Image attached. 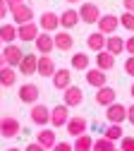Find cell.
I'll use <instances>...</instances> for the list:
<instances>
[{"instance_id": "9", "label": "cell", "mask_w": 134, "mask_h": 151, "mask_svg": "<svg viewBox=\"0 0 134 151\" xmlns=\"http://www.w3.org/2000/svg\"><path fill=\"white\" fill-rule=\"evenodd\" d=\"M36 67H38V53H24V58L19 60V72L24 77H31L36 74Z\"/></svg>"}, {"instance_id": "3", "label": "cell", "mask_w": 134, "mask_h": 151, "mask_svg": "<svg viewBox=\"0 0 134 151\" xmlns=\"http://www.w3.org/2000/svg\"><path fill=\"white\" fill-rule=\"evenodd\" d=\"M101 19V10L96 3H82L79 5V22L84 24H96Z\"/></svg>"}, {"instance_id": "11", "label": "cell", "mask_w": 134, "mask_h": 151, "mask_svg": "<svg viewBox=\"0 0 134 151\" xmlns=\"http://www.w3.org/2000/svg\"><path fill=\"white\" fill-rule=\"evenodd\" d=\"M53 86L57 89V91H65L70 84H72V70H67V67H60V70H55V74H53Z\"/></svg>"}, {"instance_id": "15", "label": "cell", "mask_w": 134, "mask_h": 151, "mask_svg": "<svg viewBox=\"0 0 134 151\" xmlns=\"http://www.w3.org/2000/svg\"><path fill=\"white\" fill-rule=\"evenodd\" d=\"M86 84L93 86V89H101L108 84V77H105V72L98 70V67H89L86 70Z\"/></svg>"}, {"instance_id": "10", "label": "cell", "mask_w": 134, "mask_h": 151, "mask_svg": "<svg viewBox=\"0 0 134 151\" xmlns=\"http://www.w3.org/2000/svg\"><path fill=\"white\" fill-rule=\"evenodd\" d=\"M38 96H41V89H38L36 84H22V86H19V101H22V103L34 106L38 101Z\"/></svg>"}, {"instance_id": "34", "label": "cell", "mask_w": 134, "mask_h": 151, "mask_svg": "<svg viewBox=\"0 0 134 151\" xmlns=\"http://www.w3.org/2000/svg\"><path fill=\"white\" fill-rule=\"evenodd\" d=\"M50 151H74V149H72V142H57Z\"/></svg>"}, {"instance_id": "22", "label": "cell", "mask_w": 134, "mask_h": 151, "mask_svg": "<svg viewBox=\"0 0 134 151\" xmlns=\"http://www.w3.org/2000/svg\"><path fill=\"white\" fill-rule=\"evenodd\" d=\"M53 41H55V48L57 50H72V46H74V39H72V34L67 29L65 31H57L53 36Z\"/></svg>"}, {"instance_id": "17", "label": "cell", "mask_w": 134, "mask_h": 151, "mask_svg": "<svg viewBox=\"0 0 134 151\" xmlns=\"http://www.w3.org/2000/svg\"><path fill=\"white\" fill-rule=\"evenodd\" d=\"M12 14V19H14V24L19 27V24H27V22H34V10L24 3V5H19L17 10H12L10 12Z\"/></svg>"}, {"instance_id": "27", "label": "cell", "mask_w": 134, "mask_h": 151, "mask_svg": "<svg viewBox=\"0 0 134 151\" xmlns=\"http://www.w3.org/2000/svg\"><path fill=\"white\" fill-rule=\"evenodd\" d=\"M17 82V70L5 65V67H0V86H14Z\"/></svg>"}, {"instance_id": "21", "label": "cell", "mask_w": 134, "mask_h": 151, "mask_svg": "<svg viewBox=\"0 0 134 151\" xmlns=\"http://www.w3.org/2000/svg\"><path fill=\"white\" fill-rule=\"evenodd\" d=\"M96 67L103 70V72L113 70V67H115V55H113V53H108L105 48H103V50H98V53H96Z\"/></svg>"}, {"instance_id": "1", "label": "cell", "mask_w": 134, "mask_h": 151, "mask_svg": "<svg viewBox=\"0 0 134 151\" xmlns=\"http://www.w3.org/2000/svg\"><path fill=\"white\" fill-rule=\"evenodd\" d=\"M127 120V106H122V103H110V106H105V122H113V125H122Z\"/></svg>"}, {"instance_id": "4", "label": "cell", "mask_w": 134, "mask_h": 151, "mask_svg": "<svg viewBox=\"0 0 134 151\" xmlns=\"http://www.w3.org/2000/svg\"><path fill=\"white\" fill-rule=\"evenodd\" d=\"M19 120L12 118V115H5V118H0V137H5V139H12V137H19Z\"/></svg>"}, {"instance_id": "32", "label": "cell", "mask_w": 134, "mask_h": 151, "mask_svg": "<svg viewBox=\"0 0 134 151\" xmlns=\"http://www.w3.org/2000/svg\"><path fill=\"white\" fill-rule=\"evenodd\" d=\"M120 27H125L127 31L134 34V12H127V10H125V14L120 17Z\"/></svg>"}, {"instance_id": "2", "label": "cell", "mask_w": 134, "mask_h": 151, "mask_svg": "<svg viewBox=\"0 0 134 151\" xmlns=\"http://www.w3.org/2000/svg\"><path fill=\"white\" fill-rule=\"evenodd\" d=\"M29 115H31V122H34V125H38V127L50 125V108H48V106H43V103H38V101L31 106Z\"/></svg>"}, {"instance_id": "5", "label": "cell", "mask_w": 134, "mask_h": 151, "mask_svg": "<svg viewBox=\"0 0 134 151\" xmlns=\"http://www.w3.org/2000/svg\"><path fill=\"white\" fill-rule=\"evenodd\" d=\"M0 53H3V58H5V65H10V67H19V60L24 58L22 48H19L17 43H5V48Z\"/></svg>"}, {"instance_id": "20", "label": "cell", "mask_w": 134, "mask_h": 151, "mask_svg": "<svg viewBox=\"0 0 134 151\" xmlns=\"http://www.w3.org/2000/svg\"><path fill=\"white\" fill-rule=\"evenodd\" d=\"M70 65H72V70H79V72H86L89 67H91V58L86 53H82V50H77V53H72V58H70Z\"/></svg>"}, {"instance_id": "39", "label": "cell", "mask_w": 134, "mask_h": 151, "mask_svg": "<svg viewBox=\"0 0 134 151\" xmlns=\"http://www.w3.org/2000/svg\"><path fill=\"white\" fill-rule=\"evenodd\" d=\"M24 151H46V149H43L41 144H38V142H31V144H29V146H27Z\"/></svg>"}, {"instance_id": "40", "label": "cell", "mask_w": 134, "mask_h": 151, "mask_svg": "<svg viewBox=\"0 0 134 151\" xmlns=\"http://www.w3.org/2000/svg\"><path fill=\"white\" fill-rule=\"evenodd\" d=\"M127 120L134 125V103H132V106H127Z\"/></svg>"}, {"instance_id": "8", "label": "cell", "mask_w": 134, "mask_h": 151, "mask_svg": "<svg viewBox=\"0 0 134 151\" xmlns=\"http://www.w3.org/2000/svg\"><path fill=\"white\" fill-rule=\"evenodd\" d=\"M96 24H98V31H101V34L110 36V34L118 31V27H120V17H115V14H101V19L96 22Z\"/></svg>"}, {"instance_id": "31", "label": "cell", "mask_w": 134, "mask_h": 151, "mask_svg": "<svg viewBox=\"0 0 134 151\" xmlns=\"http://www.w3.org/2000/svg\"><path fill=\"white\" fill-rule=\"evenodd\" d=\"M113 149H115V144H113L108 137L96 139V142H93V146H91V151H113Z\"/></svg>"}, {"instance_id": "24", "label": "cell", "mask_w": 134, "mask_h": 151, "mask_svg": "<svg viewBox=\"0 0 134 151\" xmlns=\"http://www.w3.org/2000/svg\"><path fill=\"white\" fill-rule=\"evenodd\" d=\"M38 144H41L46 151H50L55 144H57V134H55V132L53 129H48V127H43L41 132H38V139H36Z\"/></svg>"}, {"instance_id": "6", "label": "cell", "mask_w": 134, "mask_h": 151, "mask_svg": "<svg viewBox=\"0 0 134 151\" xmlns=\"http://www.w3.org/2000/svg\"><path fill=\"white\" fill-rule=\"evenodd\" d=\"M36 43V50L41 53V55H50L53 48H55V41H53V34L50 31H38V36L34 39Z\"/></svg>"}, {"instance_id": "48", "label": "cell", "mask_w": 134, "mask_h": 151, "mask_svg": "<svg viewBox=\"0 0 134 151\" xmlns=\"http://www.w3.org/2000/svg\"><path fill=\"white\" fill-rule=\"evenodd\" d=\"M113 151H120V149H113Z\"/></svg>"}, {"instance_id": "16", "label": "cell", "mask_w": 134, "mask_h": 151, "mask_svg": "<svg viewBox=\"0 0 134 151\" xmlns=\"http://www.w3.org/2000/svg\"><path fill=\"white\" fill-rule=\"evenodd\" d=\"M36 36H38V24H36V22H27V24H19V27H17V39H19V41L34 43Z\"/></svg>"}, {"instance_id": "47", "label": "cell", "mask_w": 134, "mask_h": 151, "mask_svg": "<svg viewBox=\"0 0 134 151\" xmlns=\"http://www.w3.org/2000/svg\"><path fill=\"white\" fill-rule=\"evenodd\" d=\"M0 46H3V39H0Z\"/></svg>"}, {"instance_id": "35", "label": "cell", "mask_w": 134, "mask_h": 151, "mask_svg": "<svg viewBox=\"0 0 134 151\" xmlns=\"http://www.w3.org/2000/svg\"><path fill=\"white\" fill-rule=\"evenodd\" d=\"M125 72L129 74V77H134V55H129V58L125 60Z\"/></svg>"}, {"instance_id": "42", "label": "cell", "mask_w": 134, "mask_h": 151, "mask_svg": "<svg viewBox=\"0 0 134 151\" xmlns=\"http://www.w3.org/2000/svg\"><path fill=\"white\" fill-rule=\"evenodd\" d=\"M91 129H93V132H101V134H103V129H105V125H101V122H93V125H91Z\"/></svg>"}, {"instance_id": "23", "label": "cell", "mask_w": 134, "mask_h": 151, "mask_svg": "<svg viewBox=\"0 0 134 151\" xmlns=\"http://www.w3.org/2000/svg\"><path fill=\"white\" fill-rule=\"evenodd\" d=\"M105 50H108V53H113V55H120V53H125V39H120L118 34H110V36H105Z\"/></svg>"}, {"instance_id": "45", "label": "cell", "mask_w": 134, "mask_h": 151, "mask_svg": "<svg viewBox=\"0 0 134 151\" xmlns=\"http://www.w3.org/2000/svg\"><path fill=\"white\" fill-rule=\"evenodd\" d=\"M7 151H19V149H17V146H10V149H7Z\"/></svg>"}, {"instance_id": "14", "label": "cell", "mask_w": 134, "mask_h": 151, "mask_svg": "<svg viewBox=\"0 0 134 151\" xmlns=\"http://www.w3.org/2000/svg\"><path fill=\"white\" fill-rule=\"evenodd\" d=\"M38 27H41V31H57V27H60V17H57L55 12H43L41 17H38Z\"/></svg>"}, {"instance_id": "44", "label": "cell", "mask_w": 134, "mask_h": 151, "mask_svg": "<svg viewBox=\"0 0 134 151\" xmlns=\"http://www.w3.org/2000/svg\"><path fill=\"white\" fill-rule=\"evenodd\" d=\"M129 93H132V99H134V84H132V86H129Z\"/></svg>"}, {"instance_id": "38", "label": "cell", "mask_w": 134, "mask_h": 151, "mask_svg": "<svg viewBox=\"0 0 134 151\" xmlns=\"http://www.w3.org/2000/svg\"><path fill=\"white\" fill-rule=\"evenodd\" d=\"M7 14H10V10H7V3H5V0H0V19H5Z\"/></svg>"}, {"instance_id": "49", "label": "cell", "mask_w": 134, "mask_h": 151, "mask_svg": "<svg viewBox=\"0 0 134 151\" xmlns=\"http://www.w3.org/2000/svg\"><path fill=\"white\" fill-rule=\"evenodd\" d=\"M0 89H3V86H0Z\"/></svg>"}, {"instance_id": "41", "label": "cell", "mask_w": 134, "mask_h": 151, "mask_svg": "<svg viewBox=\"0 0 134 151\" xmlns=\"http://www.w3.org/2000/svg\"><path fill=\"white\" fill-rule=\"evenodd\" d=\"M122 5H125L127 12H134V0H122Z\"/></svg>"}, {"instance_id": "37", "label": "cell", "mask_w": 134, "mask_h": 151, "mask_svg": "<svg viewBox=\"0 0 134 151\" xmlns=\"http://www.w3.org/2000/svg\"><path fill=\"white\" fill-rule=\"evenodd\" d=\"M5 3H7V10L12 12V10H17L19 5H24V0H5Z\"/></svg>"}, {"instance_id": "33", "label": "cell", "mask_w": 134, "mask_h": 151, "mask_svg": "<svg viewBox=\"0 0 134 151\" xmlns=\"http://www.w3.org/2000/svg\"><path fill=\"white\" fill-rule=\"evenodd\" d=\"M120 151H134V137H122L120 139Z\"/></svg>"}, {"instance_id": "13", "label": "cell", "mask_w": 134, "mask_h": 151, "mask_svg": "<svg viewBox=\"0 0 134 151\" xmlns=\"http://www.w3.org/2000/svg\"><path fill=\"white\" fill-rule=\"evenodd\" d=\"M65 129H67V134L79 137V134H84V132L89 129V122H86L84 118H79V115H70V120H67Z\"/></svg>"}, {"instance_id": "30", "label": "cell", "mask_w": 134, "mask_h": 151, "mask_svg": "<svg viewBox=\"0 0 134 151\" xmlns=\"http://www.w3.org/2000/svg\"><path fill=\"white\" fill-rule=\"evenodd\" d=\"M103 137H108L110 142H118V139H122V137H125L122 125H113V122H108V125H105V129H103Z\"/></svg>"}, {"instance_id": "29", "label": "cell", "mask_w": 134, "mask_h": 151, "mask_svg": "<svg viewBox=\"0 0 134 151\" xmlns=\"http://www.w3.org/2000/svg\"><path fill=\"white\" fill-rule=\"evenodd\" d=\"M0 39H3V43H14L17 41V24H3L0 27Z\"/></svg>"}, {"instance_id": "25", "label": "cell", "mask_w": 134, "mask_h": 151, "mask_svg": "<svg viewBox=\"0 0 134 151\" xmlns=\"http://www.w3.org/2000/svg\"><path fill=\"white\" fill-rule=\"evenodd\" d=\"M86 46H89V50H93V53L103 50V48H105V34H101V31L89 34V36H86Z\"/></svg>"}, {"instance_id": "12", "label": "cell", "mask_w": 134, "mask_h": 151, "mask_svg": "<svg viewBox=\"0 0 134 151\" xmlns=\"http://www.w3.org/2000/svg\"><path fill=\"white\" fill-rule=\"evenodd\" d=\"M67 120H70V108H67L65 103L50 108V125H53V127H65Z\"/></svg>"}, {"instance_id": "19", "label": "cell", "mask_w": 134, "mask_h": 151, "mask_svg": "<svg viewBox=\"0 0 134 151\" xmlns=\"http://www.w3.org/2000/svg\"><path fill=\"white\" fill-rule=\"evenodd\" d=\"M55 60L50 58V55H41V58H38V67H36V72L41 74V77H53L55 74Z\"/></svg>"}, {"instance_id": "26", "label": "cell", "mask_w": 134, "mask_h": 151, "mask_svg": "<svg viewBox=\"0 0 134 151\" xmlns=\"http://www.w3.org/2000/svg\"><path fill=\"white\" fill-rule=\"evenodd\" d=\"M77 22H79V12L72 10V7H70V10H65V12L60 14V27H62V29H67V31H70V29H74V27H77Z\"/></svg>"}, {"instance_id": "18", "label": "cell", "mask_w": 134, "mask_h": 151, "mask_svg": "<svg viewBox=\"0 0 134 151\" xmlns=\"http://www.w3.org/2000/svg\"><path fill=\"white\" fill-rule=\"evenodd\" d=\"M115 96H118V93H115V89L113 86H101V89H96V103L98 106H110V103H115Z\"/></svg>"}, {"instance_id": "46", "label": "cell", "mask_w": 134, "mask_h": 151, "mask_svg": "<svg viewBox=\"0 0 134 151\" xmlns=\"http://www.w3.org/2000/svg\"><path fill=\"white\" fill-rule=\"evenodd\" d=\"M67 3H79V0H67Z\"/></svg>"}, {"instance_id": "43", "label": "cell", "mask_w": 134, "mask_h": 151, "mask_svg": "<svg viewBox=\"0 0 134 151\" xmlns=\"http://www.w3.org/2000/svg\"><path fill=\"white\" fill-rule=\"evenodd\" d=\"M0 67H5V58H3V53H0Z\"/></svg>"}, {"instance_id": "7", "label": "cell", "mask_w": 134, "mask_h": 151, "mask_svg": "<svg viewBox=\"0 0 134 151\" xmlns=\"http://www.w3.org/2000/svg\"><path fill=\"white\" fill-rule=\"evenodd\" d=\"M62 93H65L62 99H65V106H67V108H74V106H82V103H84V91H82L79 86H74V84H70Z\"/></svg>"}, {"instance_id": "28", "label": "cell", "mask_w": 134, "mask_h": 151, "mask_svg": "<svg viewBox=\"0 0 134 151\" xmlns=\"http://www.w3.org/2000/svg\"><path fill=\"white\" fill-rule=\"evenodd\" d=\"M91 146H93V139L86 134H79V137H74V142H72V149L74 151H91Z\"/></svg>"}, {"instance_id": "36", "label": "cell", "mask_w": 134, "mask_h": 151, "mask_svg": "<svg viewBox=\"0 0 134 151\" xmlns=\"http://www.w3.org/2000/svg\"><path fill=\"white\" fill-rule=\"evenodd\" d=\"M125 53L134 55V34L129 36V39H125Z\"/></svg>"}]
</instances>
